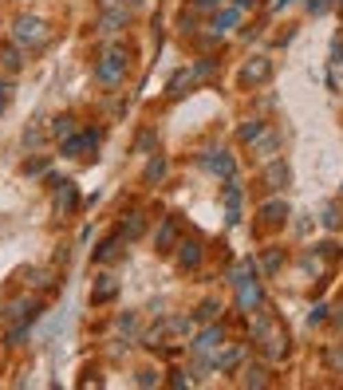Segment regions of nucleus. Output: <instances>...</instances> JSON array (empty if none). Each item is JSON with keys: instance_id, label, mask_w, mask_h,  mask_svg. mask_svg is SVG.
Segmentation results:
<instances>
[{"instance_id": "nucleus-18", "label": "nucleus", "mask_w": 343, "mask_h": 390, "mask_svg": "<svg viewBox=\"0 0 343 390\" xmlns=\"http://www.w3.org/2000/svg\"><path fill=\"white\" fill-rule=\"evenodd\" d=\"M79 130V119L75 114H56V119H51V126H47V134H51V138H71V134H75Z\"/></svg>"}, {"instance_id": "nucleus-20", "label": "nucleus", "mask_w": 343, "mask_h": 390, "mask_svg": "<svg viewBox=\"0 0 343 390\" xmlns=\"http://www.w3.org/2000/svg\"><path fill=\"white\" fill-rule=\"evenodd\" d=\"M119 252H123V233L107 236V241L95 249V260H99V265H110V260H119Z\"/></svg>"}, {"instance_id": "nucleus-3", "label": "nucleus", "mask_w": 343, "mask_h": 390, "mask_svg": "<svg viewBox=\"0 0 343 390\" xmlns=\"http://www.w3.org/2000/svg\"><path fill=\"white\" fill-rule=\"evenodd\" d=\"M12 40L20 47H47V40H51V32H47V24L40 20V16H16L12 24Z\"/></svg>"}, {"instance_id": "nucleus-37", "label": "nucleus", "mask_w": 343, "mask_h": 390, "mask_svg": "<svg viewBox=\"0 0 343 390\" xmlns=\"http://www.w3.org/2000/svg\"><path fill=\"white\" fill-rule=\"evenodd\" d=\"M134 4H139V0H99L103 12H107V8H134Z\"/></svg>"}, {"instance_id": "nucleus-35", "label": "nucleus", "mask_w": 343, "mask_h": 390, "mask_svg": "<svg viewBox=\"0 0 343 390\" xmlns=\"http://www.w3.org/2000/svg\"><path fill=\"white\" fill-rule=\"evenodd\" d=\"M324 225H328V229H340V205H328V209H324Z\"/></svg>"}, {"instance_id": "nucleus-10", "label": "nucleus", "mask_w": 343, "mask_h": 390, "mask_svg": "<svg viewBox=\"0 0 343 390\" xmlns=\"http://www.w3.org/2000/svg\"><path fill=\"white\" fill-rule=\"evenodd\" d=\"M237 304H241V312H252V308H265V292H261V284L245 276V280H237Z\"/></svg>"}, {"instance_id": "nucleus-19", "label": "nucleus", "mask_w": 343, "mask_h": 390, "mask_svg": "<svg viewBox=\"0 0 343 390\" xmlns=\"http://www.w3.org/2000/svg\"><path fill=\"white\" fill-rule=\"evenodd\" d=\"M241 359H245V347L233 343V347H221L217 355H213V367H217V371H233Z\"/></svg>"}, {"instance_id": "nucleus-30", "label": "nucleus", "mask_w": 343, "mask_h": 390, "mask_svg": "<svg viewBox=\"0 0 343 390\" xmlns=\"http://www.w3.org/2000/svg\"><path fill=\"white\" fill-rule=\"evenodd\" d=\"M281 265H284V252H281V249H265V256H261V268H265V272H276Z\"/></svg>"}, {"instance_id": "nucleus-4", "label": "nucleus", "mask_w": 343, "mask_h": 390, "mask_svg": "<svg viewBox=\"0 0 343 390\" xmlns=\"http://www.w3.org/2000/svg\"><path fill=\"white\" fill-rule=\"evenodd\" d=\"M198 166L209 173H217V178H237V166H233V154L229 150H217V146H209L198 154Z\"/></svg>"}, {"instance_id": "nucleus-25", "label": "nucleus", "mask_w": 343, "mask_h": 390, "mask_svg": "<svg viewBox=\"0 0 343 390\" xmlns=\"http://www.w3.org/2000/svg\"><path fill=\"white\" fill-rule=\"evenodd\" d=\"M119 233H123L126 241H139V236L146 233V217H142V213H126V221H123Z\"/></svg>"}, {"instance_id": "nucleus-31", "label": "nucleus", "mask_w": 343, "mask_h": 390, "mask_svg": "<svg viewBox=\"0 0 343 390\" xmlns=\"http://www.w3.org/2000/svg\"><path fill=\"white\" fill-rule=\"evenodd\" d=\"M328 367L335 375H343V343H331L328 347Z\"/></svg>"}, {"instance_id": "nucleus-14", "label": "nucleus", "mask_w": 343, "mask_h": 390, "mask_svg": "<svg viewBox=\"0 0 343 390\" xmlns=\"http://www.w3.org/2000/svg\"><path fill=\"white\" fill-rule=\"evenodd\" d=\"M178 241H182V225H178V217H166L162 225H158V236H154L158 252H174Z\"/></svg>"}, {"instance_id": "nucleus-24", "label": "nucleus", "mask_w": 343, "mask_h": 390, "mask_svg": "<svg viewBox=\"0 0 343 390\" xmlns=\"http://www.w3.org/2000/svg\"><path fill=\"white\" fill-rule=\"evenodd\" d=\"M276 146H281V134H276V130H265L261 138L252 142V154H261V158H272V154H276Z\"/></svg>"}, {"instance_id": "nucleus-13", "label": "nucleus", "mask_w": 343, "mask_h": 390, "mask_svg": "<svg viewBox=\"0 0 343 390\" xmlns=\"http://www.w3.org/2000/svg\"><path fill=\"white\" fill-rule=\"evenodd\" d=\"M221 197H225V213H229V225L241 221V186H237V178H225V186H221Z\"/></svg>"}, {"instance_id": "nucleus-9", "label": "nucleus", "mask_w": 343, "mask_h": 390, "mask_svg": "<svg viewBox=\"0 0 343 390\" xmlns=\"http://www.w3.org/2000/svg\"><path fill=\"white\" fill-rule=\"evenodd\" d=\"M126 24H130V8H107V12H99V20H95V32L99 36H115Z\"/></svg>"}, {"instance_id": "nucleus-28", "label": "nucleus", "mask_w": 343, "mask_h": 390, "mask_svg": "<svg viewBox=\"0 0 343 390\" xmlns=\"http://www.w3.org/2000/svg\"><path fill=\"white\" fill-rule=\"evenodd\" d=\"M186 83L193 87L198 79H193V71H189V67H182V71H178V75L170 79V95H186Z\"/></svg>"}, {"instance_id": "nucleus-8", "label": "nucleus", "mask_w": 343, "mask_h": 390, "mask_svg": "<svg viewBox=\"0 0 343 390\" xmlns=\"http://www.w3.org/2000/svg\"><path fill=\"white\" fill-rule=\"evenodd\" d=\"M272 79V60L268 56H252L245 67H241V83H252V87H261Z\"/></svg>"}, {"instance_id": "nucleus-1", "label": "nucleus", "mask_w": 343, "mask_h": 390, "mask_svg": "<svg viewBox=\"0 0 343 390\" xmlns=\"http://www.w3.org/2000/svg\"><path fill=\"white\" fill-rule=\"evenodd\" d=\"M252 339L261 343V355L268 363H281L288 355V331L281 328V319L276 315H257V324H252Z\"/></svg>"}, {"instance_id": "nucleus-34", "label": "nucleus", "mask_w": 343, "mask_h": 390, "mask_svg": "<svg viewBox=\"0 0 343 390\" xmlns=\"http://www.w3.org/2000/svg\"><path fill=\"white\" fill-rule=\"evenodd\" d=\"M139 387H158V371L154 367H142L139 371Z\"/></svg>"}, {"instance_id": "nucleus-5", "label": "nucleus", "mask_w": 343, "mask_h": 390, "mask_svg": "<svg viewBox=\"0 0 343 390\" xmlns=\"http://www.w3.org/2000/svg\"><path fill=\"white\" fill-rule=\"evenodd\" d=\"M221 347H225V328H221V324H209V328H205L202 335H198V339L189 343V351H193V355H202V359H209V363H213V355H217Z\"/></svg>"}, {"instance_id": "nucleus-15", "label": "nucleus", "mask_w": 343, "mask_h": 390, "mask_svg": "<svg viewBox=\"0 0 343 390\" xmlns=\"http://www.w3.org/2000/svg\"><path fill=\"white\" fill-rule=\"evenodd\" d=\"M119 296V280L110 276V272H103V276H95L91 284V304H107V300Z\"/></svg>"}, {"instance_id": "nucleus-33", "label": "nucleus", "mask_w": 343, "mask_h": 390, "mask_svg": "<svg viewBox=\"0 0 343 390\" xmlns=\"http://www.w3.org/2000/svg\"><path fill=\"white\" fill-rule=\"evenodd\" d=\"M328 312H331L328 304H316L312 315H308V324H312V328H316V324H328Z\"/></svg>"}, {"instance_id": "nucleus-44", "label": "nucleus", "mask_w": 343, "mask_h": 390, "mask_svg": "<svg viewBox=\"0 0 343 390\" xmlns=\"http://www.w3.org/2000/svg\"><path fill=\"white\" fill-rule=\"evenodd\" d=\"M249 4H257V0H237V8H249Z\"/></svg>"}, {"instance_id": "nucleus-23", "label": "nucleus", "mask_w": 343, "mask_h": 390, "mask_svg": "<svg viewBox=\"0 0 343 390\" xmlns=\"http://www.w3.org/2000/svg\"><path fill=\"white\" fill-rule=\"evenodd\" d=\"M265 130H268L265 119H249V123H241V126H237V138H241V142H249V146H252V142L261 138Z\"/></svg>"}, {"instance_id": "nucleus-12", "label": "nucleus", "mask_w": 343, "mask_h": 390, "mask_svg": "<svg viewBox=\"0 0 343 390\" xmlns=\"http://www.w3.org/2000/svg\"><path fill=\"white\" fill-rule=\"evenodd\" d=\"M174 252H178V268H182V272L198 268V265H202V256H205L202 241H178V245H174Z\"/></svg>"}, {"instance_id": "nucleus-26", "label": "nucleus", "mask_w": 343, "mask_h": 390, "mask_svg": "<svg viewBox=\"0 0 343 390\" xmlns=\"http://www.w3.org/2000/svg\"><path fill=\"white\" fill-rule=\"evenodd\" d=\"M237 20H241V8H217V16H213V32H229L237 28Z\"/></svg>"}, {"instance_id": "nucleus-43", "label": "nucleus", "mask_w": 343, "mask_h": 390, "mask_svg": "<svg viewBox=\"0 0 343 390\" xmlns=\"http://www.w3.org/2000/svg\"><path fill=\"white\" fill-rule=\"evenodd\" d=\"M331 319H335V328H343V308H335V315H331Z\"/></svg>"}, {"instance_id": "nucleus-6", "label": "nucleus", "mask_w": 343, "mask_h": 390, "mask_svg": "<svg viewBox=\"0 0 343 390\" xmlns=\"http://www.w3.org/2000/svg\"><path fill=\"white\" fill-rule=\"evenodd\" d=\"M40 319V304L36 300H28V296H20V300H12L8 308H4V324H36Z\"/></svg>"}, {"instance_id": "nucleus-36", "label": "nucleus", "mask_w": 343, "mask_h": 390, "mask_svg": "<svg viewBox=\"0 0 343 390\" xmlns=\"http://www.w3.org/2000/svg\"><path fill=\"white\" fill-rule=\"evenodd\" d=\"M24 142H28V146H40V142H44V130H40V126H28V130H24Z\"/></svg>"}, {"instance_id": "nucleus-16", "label": "nucleus", "mask_w": 343, "mask_h": 390, "mask_svg": "<svg viewBox=\"0 0 343 390\" xmlns=\"http://www.w3.org/2000/svg\"><path fill=\"white\" fill-rule=\"evenodd\" d=\"M75 205H79L75 182H60V186H56V213H71Z\"/></svg>"}, {"instance_id": "nucleus-7", "label": "nucleus", "mask_w": 343, "mask_h": 390, "mask_svg": "<svg viewBox=\"0 0 343 390\" xmlns=\"http://www.w3.org/2000/svg\"><path fill=\"white\" fill-rule=\"evenodd\" d=\"M99 146V130H75L71 138H63V154L67 158H87Z\"/></svg>"}, {"instance_id": "nucleus-42", "label": "nucleus", "mask_w": 343, "mask_h": 390, "mask_svg": "<svg viewBox=\"0 0 343 390\" xmlns=\"http://www.w3.org/2000/svg\"><path fill=\"white\" fill-rule=\"evenodd\" d=\"M308 12H316V16L328 12V0H308Z\"/></svg>"}, {"instance_id": "nucleus-40", "label": "nucleus", "mask_w": 343, "mask_h": 390, "mask_svg": "<svg viewBox=\"0 0 343 390\" xmlns=\"http://www.w3.org/2000/svg\"><path fill=\"white\" fill-rule=\"evenodd\" d=\"M44 170H47L44 158H36V162H24V173H44Z\"/></svg>"}, {"instance_id": "nucleus-21", "label": "nucleus", "mask_w": 343, "mask_h": 390, "mask_svg": "<svg viewBox=\"0 0 343 390\" xmlns=\"http://www.w3.org/2000/svg\"><path fill=\"white\" fill-rule=\"evenodd\" d=\"M166 170H170V162H166L162 154H150L146 170H142V182H146V186H154V182H162V178H166Z\"/></svg>"}, {"instance_id": "nucleus-38", "label": "nucleus", "mask_w": 343, "mask_h": 390, "mask_svg": "<svg viewBox=\"0 0 343 390\" xmlns=\"http://www.w3.org/2000/svg\"><path fill=\"white\" fill-rule=\"evenodd\" d=\"M119 328H123L126 335H134V331H139V315H123V319H119Z\"/></svg>"}, {"instance_id": "nucleus-17", "label": "nucleus", "mask_w": 343, "mask_h": 390, "mask_svg": "<svg viewBox=\"0 0 343 390\" xmlns=\"http://www.w3.org/2000/svg\"><path fill=\"white\" fill-rule=\"evenodd\" d=\"M0 63H4V71H8V75H16V71H20V67H24V47L16 44H0Z\"/></svg>"}, {"instance_id": "nucleus-41", "label": "nucleus", "mask_w": 343, "mask_h": 390, "mask_svg": "<svg viewBox=\"0 0 343 390\" xmlns=\"http://www.w3.org/2000/svg\"><path fill=\"white\" fill-rule=\"evenodd\" d=\"M193 8L198 12H213V8H221V0H193Z\"/></svg>"}, {"instance_id": "nucleus-39", "label": "nucleus", "mask_w": 343, "mask_h": 390, "mask_svg": "<svg viewBox=\"0 0 343 390\" xmlns=\"http://www.w3.org/2000/svg\"><path fill=\"white\" fill-rule=\"evenodd\" d=\"M8 103H12V87H8V83H0V114L8 110Z\"/></svg>"}, {"instance_id": "nucleus-22", "label": "nucleus", "mask_w": 343, "mask_h": 390, "mask_svg": "<svg viewBox=\"0 0 343 390\" xmlns=\"http://www.w3.org/2000/svg\"><path fill=\"white\" fill-rule=\"evenodd\" d=\"M261 217H265L268 225H281V221H288V202H281V197L265 202V205H261Z\"/></svg>"}, {"instance_id": "nucleus-2", "label": "nucleus", "mask_w": 343, "mask_h": 390, "mask_svg": "<svg viewBox=\"0 0 343 390\" xmlns=\"http://www.w3.org/2000/svg\"><path fill=\"white\" fill-rule=\"evenodd\" d=\"M126 63H130V51H126L123 44H110L103 56H99V63H95V79L103 83V87H119L126 75Z\"/></svg>"}, {"instance_id": "nucleus-27", "label": "nucleus", "mask_w": 343, "mask_h": 390, "mask_svg": "<svg viewBox=\"0 0 343 390\" xmlns=\"http://www.w3.org/2000/svg\"><path fill=\"white\" fill-rule=\"evenodd\" d=\"M241 387H268V371L257 363V367H245V375H241Z\"/></svg>"}, {"instance_id": "nucleus-32", "label": "nucleus", "mask_w": 343, "mask_h": 390, "mask_svg": "<svg viewBox=\"0 0 343 390\" xmlns=\"http://www.w3.org/2000/svg\"><path fill=\"white\" fill-rule=\"evenodd\" d=\"M28 280L36 284V288H51V284H56V280H51V272H47V268H32V272H28Z\"/></svg>"}, {"instance_id": "nucleus-11", "label": "nucleus", "mask_w": 343, "mask_h": 390, "mask_svg": "<svg viewBox=\"0 0 343 390\" xmlns=\"http://www.w3.org/2000/svg\"><path fill=\"white\" fill-rule=\"evenodd\" d=\"M288 186H292V166H288V162H268L265 189H268V193H284Z\"/></svg>"}, {"instance_id": "nucleus-29", "label": "nucleus", "mask_w": 343, "mask_h": 390, "mask_svg": "<svg viewBox=\"0 0 343 390\" xmlns=\"http://www.w3.org/2000/svg\"><path fill=\"white\" fill-rule=\"evenodd\" d=\"M221 312V304L217 300H202V308H198V324H213Z\"/></svg>"}]
</instances>
